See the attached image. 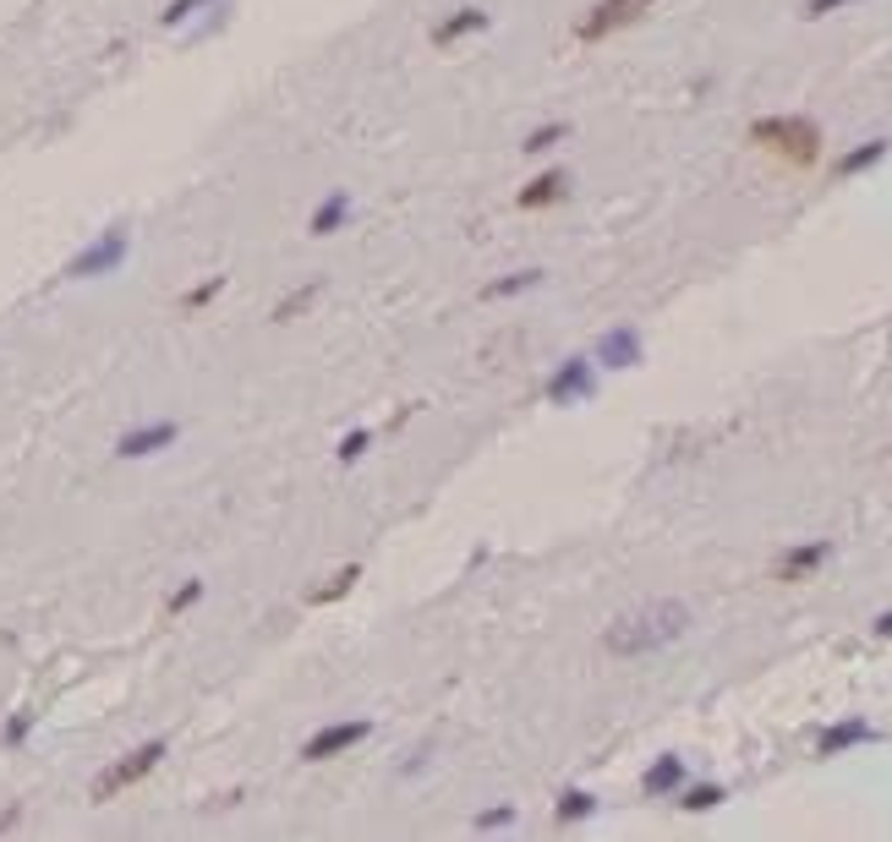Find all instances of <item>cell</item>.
I'll return each mask as SVG.
<instances>
[{
  "label": "cell",
  "instance_id": "6da1fadb",
  "mask_svg": "<svg viewBox=\"0 0 892 842\" xmlns=\"http://www.w3.org/2000/svg\"><path fill=\"white\" fill-rule=\"evenodd\" d=\"M690 629V607L663 596V602H646L635 613H619L608 629H602V651L619 657V662H641V657H657L668 646H679Z\"/></svg>",
  "mask_w": 892,
  "mask_h": 842
},
{
  "label": "cell",
  "instance_id": "7a4b0ae2",
  "mask_svg": "<svg viewBox=\"0 0 892 842\" xmlns=\"http://www.w3.org/2000/svg\"><path fill=\"white\" fill-rule=\"evenodd\" d=\"M744 138H750V148H766V153H777L799 170H810L821 159V127L805 121V116H761V121H750Z\"/></svg>",
  "mask_w": 892,
  "mask_h": 842
},
{
  "label": "cell",
  "instance_id": "3957f363",
  "mask_svg": "<svg viewBox=\"0 0 892 842\" xmlns=\"http://www.w3.org/2000/svg\"><path fill=\"white\" fill-rule=\"evenodd\" d=\"M164 749H170L164 738H149V744L127 749V755H121L116 766H105V771L94 777V788H88V794H94V805H110L116 794H127V788H138L143 777H153V766L164 760Z\"/></svg>",
  "mask_w": 892,
  "mask_h": 842
},
{
  "label": "cell",
  "instance_id": "277c9868",
  "mask_svg": "<svg viewBox=\"0 0 892 842\" xmlns=\"http://www.w3.org/2000/svg\"><path fill=\"white\" fill-rule=\"evenodd\" d=\"M127 252H132V236H127V225H110L105 236H94L72 263H66V280H110L121 263H127Z\"/></svg>",
  "mask_w": 892,
  "mask_h": 842
},
{
  "label": "cell",
  "instance_id": "5b68a950",
  "mask_svg": "<svg viewBox=\"0 0 892 842\" xmlns=\"http://www.w3.org/2000/svg\"><path fill=\"white\" fill-rule=\"evenodd\" d=\"M373 738V722L367 716H340V722H323L307 744H301V760L307 766H323V760H340L345 749H356V744H367Z\"/></svg>",
  "mask_w": 892,
  "mask_h": 842
},
{
  "label": "cell",
  "instance_id": "8992f818",
  "mask_svg": "<svg viewBox=\"0 0 892 842\" xmlns=\"http://www.w3.org/2000/svg\"><path fill=\"white\" fill-rule=\"evenodd\" d=\"M542 395H548V406H581V400H592L597 395V361L592 356H565V361L548 373Z\"/></svg>",
  "mask_w": 892,
  "mask_h": 842
},
{
  "label": "cell",
  "instance_id": "52a82bcc",
  "mask_svg": "<svg viewBox=\"0 0 892 842\" xmlns=\"http://www.w3.org/2000/svg\"><path fill=\"white\" fill-rule=\"evenodd\" d=\"M652 6H657V0H597L592 11L576 22V39H581V44H597V39H608V33H619V28L641 22Z\"/></svg>",
  "mask_w": 892,
  "mask_h": 842
},
{
  "label": "cell",
  "instance_id": "ba28073f",
  "mask_svg": "<svg viewBox=\"0 0 892 842\" xmlns=\"http://www.w3.org/2000/svg\"><path fill=\"white\" fill-rule=\"evenodd\" d=\"M592 361L597 367H608V373H630V367H641L646 361V345H641V328H630V323H613L602 339L592 345Z\"/></svg>",
  "mask_w": 892,
  "mask_h": 842
},
{
  "label": "cell",
  "instance_id": "9c48e42d",
  "mask_svg": "<svg viewBox=\"0 0 892 842\" xmlns=\"http://www.w3.org/2000/svg\"><path fill=\"white\" fill-rule=\"evenodd\" d=\"M827 559H832V542H827V537L794 542V548H788L783 559L772 563V580H777V585H799V580H810V574H816V569H821Z\"/></svg>",
  "mask_w": 892,
  "mask_h": 842
},
{
  "label": "cell",
  "instance_id": "30bf717a",
  "mask_svg": "<svg viewBox=\"0 0 892 842\" xmlns=\"http://www.w3.org/2000/svg\"><path fill=\"white\" fill-rule=\"evenodd\" d=\"M860 744H882V733H877L866 716H843V722H832V727L816 733V755H821V760H838V755H849V749H860Z\"/></svg>",
  "mask_w": 892,
  "mask_h": 842
},
{
  "label": "cell",
  "instance_id": "8fae6325",
  "mask_svg": "<svg viewBox=\"0 0 892 842\" xmlns=\"http://www.w3.org/2000/svg\"><path fill=\"white\" fill-rule=\"evenodd\" d=\"M175 438H181L175 421H143V427H132V432L116 438V460H149V454H164Z\"/></svg>",
  "mask_w": 892,
  "mask_h": 842
},
{
  "label": "cell",
  "instance_id": "7c38bea8",
  "mask_svg": "<svg viewBox=\"0 0 892 842\" xmlns=\"http://www.w3.org/2000/svg\"><path fill=\"white\" fill-rule=\"evenodd\" d=\"M565 197H570V170H542V175H531V181L520 186L515 208H520V214H542V208H554V203H565Z\"/></svg>",
  "mask_w": 892,
  "mask_h": 842
},
{
  "label": "cell",
  "instance_id": "4fadbf2b",
  "mask_svg": "<svg viewBox=\"0 0 892 842\" xmlns=\"http://www.w3.org/2000/svg\"><path fill=\"white\" fill-rule=\"evenodd\" d=\"M493 28V17L482 11V6H460V11H449L444 22L433 28V50H454L460 39H476V33H487Z\"/></svg>",
  "mask_w": 892,
  "mask_h": 842
},
{
  "label": "cell",
  "instance_id": "5bb4252c",
  "mask_svg": "<svg viewBox=\"0 0 892 842\" xmlns=\"http://www.w3.org/2000/svg\"><path fill=\"white\" fill-rule=\"evenodd\" d=\"M685 788V760L679 755H657L646 771H641V794L646 799H668V794H679Z\"/></svg>",
  "mask_w": 892,
  "mask_h": 842
},
{
  "label": "cell",
  "instance_id": "9a60e30c",
  "mask_svg": "<svg viewBox=\"0 0 892 842\" xmlns=\"http://www.w3.org/2000/svg\"><path fill=\"white\" fill-rule=\"evenodd\" d=\"M345 219H351V192H329V197L312 208L307 236H334V230H345Z\"/></svg>",
  "mask_w": 892,
  "mask_h": 842
},
{
  "label": "cell",
  "instance_id": "2e32d148",
  "mask_svg": "<svg viewBox=\"0 0 892 842\" xmlns=\"http://www.w3.org/2000/svg\"><path fill=\"white\" fill-rule=\"evenodd\" d=\"M674 799H679L685 816H712L718 805H729V788H723V782H685Z\"/></svg>",
  "mask_w": 892,
  "mask_h": 842
},
{
  "label": "cell",
  "instance_id": "e0dca14e",
  "mask_svg": "<svg viewBox=\"0 0 892 842\" xmlns=\"http://www.w3.org/2000/svg\"><path fill=\"white\" fill-rule=\"evenodd\" d=\"M592 816H597L592 788H565L559 805H554V821H559V827H581V821H592Z\"/></svg>",
  "mask_w": 892,
  "mask_h": 842
},
{
  "label": "cell",
  "instance_id": "ac0fdd59",
  "mask_svg": "<svg viewBox=\"0 0 892 842\" xmlns=\"http://www.w3.org/2000/svg\"><path fill=\"white\" fill-rule=\"evenodd\" d=\"M888 148H892L888 138H871V142H860V148H855V153H843V159H838V164H832V175H838V181H849V175H860V170H871V164H882V159H888Z\"/></svg>",
  "mask_w": 892,
  "mask_h": 842
},
{
  "label": "cell",
  "instance_id": "d6986e66",
  "mask_svg": "<svg viewBox=\"0 0 892 842\" xmlns=\"http://www.w3.org/2000/svg\"><path fill=\"white\" fill-rule=\"evenodd\" d=\"M548 280L542 269H515V274H504V280L482 284V301H504V295H526V290H537V284Z\"/></svg>",
  "mask_w": 892,
  "mask_h": 842
},
{
  "label": "cell",
  "instance_id": "ffe728a7",
  "mask_svg": "<svg viewBox=\"0 0 892 842\" xmlns=\"http://www.w3.org/2000/svg\"><path fill=\"white\" fill-rule=\"evenodd\" d=\"M318 295H323V280H307L301 290H291V295L275 306V323H297V317L312 306V301H318Z\"/></svg>",
  "mask_w": 892,
  "mask_h": 842
},
{
  "label": "cell",
  "instance_id": "44dd1931",
  "mask_svg": "<svg viewBox=\"0 0 892 842\" xmlns=\"http://www.w3.org/2000/svg\"><path fill=\"white\" fill-rule=\"evenodd\" d=\"M356 580H362V563H345V569H340L334 580H323V585H318V591H312L307 602H312V607H323V602H340V596H345V591H351Z\"/></svg>",
  "mask_w": 892,
  "mask_h": 842
},
{
  "label": "cell",
  "instance_id": "7402d4cb",
  "mask_svg": "<svg viewBox=\"0 0 892 842\" xmlns=\"http://www.w3.org/2000/svg\"><path fill=\"white\" fill-rule=\"evenodd\" d=\"M570 138V127L565 121H548V127H537V132H526V142H520V153H548V148H559V142Z\"/></svg>",
  "mask_w": 892,
  "mask_h": 842
},
{
  "label": "cell",
  "instance_id": "603a6c76",
  "mask_svg": "<svg viewBox=\"0 0 892 842\" xmlns=\"http://www.w3.org/2000/svg\"><path fill=\"white\" fill-rule=\"evenodd\" d=\"M367 449H373V432H367V427H356V432H345V438H340V449H334V454H340V465H356Z\"/></svg>",
  "mask_w": 892,
  "mask_h": 842
},
{
  "label": "cell",
  "instance_id": "cb8c5ba5",
  "mask_svg": "<svg viewBox=\"0 0 892 842\" xmlns=\"http://www.w3.org/2000/svg\"><path fill=\"white\" fill-rule=\"evenodd\" d=\"M208 6H219V0H170V6L159 11V22H164V28H181L186 17H197V11H208Z\"/></svg>",
  "mask_w": 892,
  "mask_h": 842
},
{
  "label": "cell",
  "instance_id": "d4e9b609",
  "mask_svg": "<svg viewBox=\"0 0 892 842\" xmlns=\"http://www.w3.org/2000/svg\"><path fill=\"white\" fill-rule=\"evenodd\" d=\"M225 290V274H214V280H203V284H192L186 295H181V312H197V306H208L214 295Z\"/></svg>",
  "mask_w": 892,
  "mask_h": 842
},
{
  "label": "cell",
  "instance_id": "484cf974",
  "mask_svg": "<svg viewBox=\"0 0 892 842\" xmlns=\"http://www.w3.org/2000/svg\"><path fill=\"white\" fill-rule=\"evenodd\" d=\"M197 602H203V580H181V591H170L164 613L175 618V613H186V607H197Z\"/></svg>",
  "mask_w": 892,
  "mask_h": 842
},
{
  "label": "cell",
  "instance_id": "4316f807",
  "mask_svg": "<svg viewBox=\"0 0 892 842\" xmlns=\"http://www.w3.org/2000/svg\"><path fill=\"white\" fill-rule=\"evenodd\" d=\"M498 827H515V805H493L476 816V832H498Z\"/></svg>",
  "mask_w": 892,
  "mask_h": 842
},
{
  "label": "cell",
  "instance_id": "83f0119b",
  "mask_svg": "<svg viewBox=\"0 0 892 842\" xmlns=\"http://www.w3.org/2000/svg\"><path fill=\"white\" fill-rule=\"evenodd\" d=\"M28 733H33V716H28V711H17V716L0 727V744H22Z\"/></svg>",
  "mask_w": 892,
  "mask_h": 842
},
{
  "label": "cell",
  "instance_id": "f1b7e54d",
  "mask_svg": "<svg viewBox=\"0 0 892 842\" xmlns=\"http://www.w3.org/2000/svg\"><path fill=\"white\" fill-rule=\"evenodd\" d=\"M843 6H855V0H810L805 17H832V11H843Z\"/></svg>",
  "mask_w": 892,
  "mask_h": 842
},
{
  "label": "cell",
  "instance_id": "f546056e",
  "mask_svg": "<svg viewBox=\"0 0 892 842\" xmlns=\"http://www.w3.org/2000/svg\"><path fill=\"white\" fill-rule=\"evenodd\" d=\"M17 816H22V810H17V805H11V810H6V816H0V832H11V827H17Z\"/></svg>",
  "mask_w": 892,
  "mask_h": 842
},
{
  "label": "cell",
  "instance_id": "4dcf8cb0",
  "mask_svg": "<svg viewBox=\"0 0 892 842\" xmlns=\"http://www.w3.org/2000/svg\"><path fill=\"white\" fill-rule=\"evenodd\" d=\"M871 629H877V635H892V613H882V618H877Z\"/></svg>",
  "mask_w": 892,
  "mask_h": 842
}]
</instances>
